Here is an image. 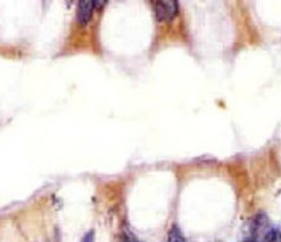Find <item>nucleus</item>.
I'll list each match as a JSON object with an SVG mask.
<instances>
[{"label":"nucleus","instance_id":"obj_3","mask_svg":"<svg viewBox=\"0 0 281 242\" xmlns=\"http://www.w3.org/2000/svg\"><path fill=\"white\" fill-rule=\"evenodd\" d=\"M94 10V2H80L77 7V21L82 26H86L91 21Z\"/></svg>","mask_w":281,"mask_h":242},{"label":"nucleus","instance_id":"obj_4","mask_svg":"<svg viewBox=\"0 0 281 242\" xmlns=\"http://www.w3.org/2000/svg\"><path fill=\"white\" fill-rule=\"evenodd\" d=\"M168 242H186L185 238L182 237V234L180 233V230L177 228H173L170 233V237H168Z\"/></svg>","mask_w":281,"mask_h":242},{"label":"nucleus","instance_id":"obj_1","mask_svg":"<svg viewBox=\"0 0 281 242\" xmlns=\"http://www.w3.org/2000/svg\"><path fill=\"white\" fill-rule=\"evenodd\" d=\"M277 230L273 228L271 220L265 213H258L251 221L247 239L249 242H273Z\"/></svg>","mask_w":281,"mask_h":242},{"label":"nucleus","instance_id":"obj_2","mask_svg":"<svg viewBox=\"0 0 281 242\" xmlns=\"http://www.w3.org/2000/svg\"><path fill=\"white\" fill-rule=\"evenodd\" d=\"M179 12V4L175 0H164L155 3V16L162 23L172 21Z\"/></svg>","mask_w":281,"mask_h":242},{"label":"nucleus","instance_id":"obj_5","mask_svg":"<svg viewBox=\"0 0 281 242\" xmlns=\"http://www.w3.org/2000/svg\"><path fill=\"white\" fill-rule=\"evenodd\" d=\"M273 242H281V230H280V232H277V236H276L275 241H273Z\"/></svg>","mask_w":281,"mask_h":242}]
</instances>
